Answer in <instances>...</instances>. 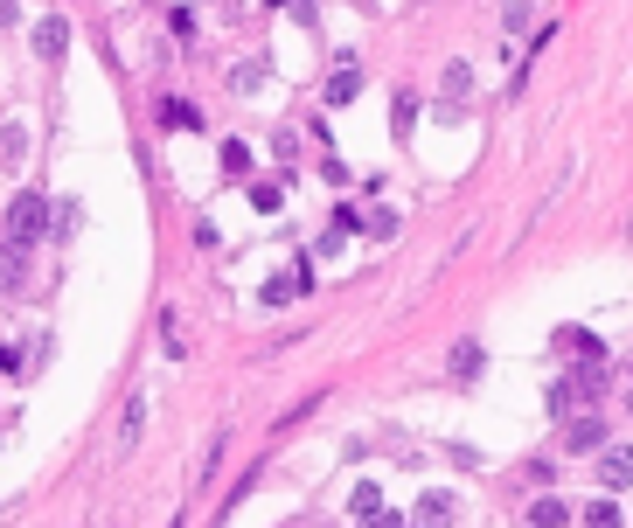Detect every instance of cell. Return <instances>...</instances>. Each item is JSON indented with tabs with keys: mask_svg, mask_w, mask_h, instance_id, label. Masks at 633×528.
I'll use <instances>...</instances> for the list:
<instances>
[{
	"mask_svg": "<svg viewBox=\"0 0 633 528\" xmlns=\"http://www.w3.org/2000/svg\"><path fill=\"white\" fill-rule=\"evenodd\" d=\"M265 70H272L265 56H251V63H237V70H230V91H258V84H265Z\"/></svg>",
	"mask_w": 633,
	"mask_h": 528,
	"instance_id": "cell-13",
	"label": "cell"
},
{
	"mask_svg": "<svg viewBox=\"0 0 633 528\" xmlns=\"http://www.w3.org/2000/svg\"><path fill=\"white\" fill-rule=\"evenodd\" d=\"M564 522H571V508H564V501H550V494L529 508V528H564Z\"/></svg>",
	"mask_w": 633,
	"mask_h": 528,
	"instance_id": "cell-12",
	"label": "cell"
},
{
	"mask_svg": "<svg viewBox=\"0 0 633 528\" xmlns=\"http://www.w3.org/2000/svg\"><path fill=\"white\" fill-rule=\"evenodd\" d=\"M557 348H564L578 369H606V341H599V334H585V327H564V334H557Z\"/></svg>",
	"mask_w": 633,
	"mask_h": 528,
	"instance_id": "cell-2",
	"label": "cell"
},
{
	"mask_svg": "<svg viewBox=\"0 0 633 528\" xmlns=\"http://www.w3.org/2000/svg\"><path fill=\"white\" fill-rule=\"evenodd\" d=\"M390 126H397V139H411V126H418V98H411V91H397V105H390Z\"/></svg>",
	"mask_w": 633,
	"mask_h": 528,
	"instance_id": "cell-15",
	"label": "cell"
},
{
	"mask_svg": "<svg viewBox=\"0 0 633 528\" xmlns=\"http://www.w3.org/2000/svg\"><path fill=\"white\" fill-rule=\"evenodd\" d=\"M564 438H571V452H599V445H606V424H599V417H571Z\"/></svg>",
	"mask_w": 633,
	"mask_h": 528,
	"instance_id": "cell-8",
	"label": "cell"
},
{
	"mask_svg": "<svg viewBox=\"0 0 633 528\" xmlns=\"http://www.w3.org/2000/svg\"><path fill=\"white\" fill-rule=\"evenodd\" d=\"M63 49H70V21H63V14H42V21H35V56H42V63H63Z\"/></svg>",
	"mask_w": 633,
	"mask_h": 528,
	"instance_id": "cell-3",
	"label": "cell"
},
{
	"mask_svg": "<svg viewBox=\"0 0 633 528\" xmlns=\"http://www.w3.org/2000/svg\"><path fill=\"white\" fill-rule=\"evenodd\" d=\"M28 153V126H0V167H21Z\"/></svg>",
	"mask_w": 633,
	"mask_h": 528,
	"instance_id": "cell-11",
	"label": "cell"
},
{
	"mask_svg": "<svg viewBox=\"0 0 633 528\" xmlns=\"http://www.w3.org/2000/svg\"><path fill=\"white\" fill-rule=\"evenodd\" d=\"M42 237H49V195H42V188H21L14 209H7V271H14V258H21L28 244H42Z\"/></svg>",
	"mask_w": 633,
	"mask_h": 528,
	"instance_id": "cell-1",
	"label": "cell"
},
{
	"mask_svg": "<svg viewBox=\"0 0 633 528\" xmlns=\"http://www.w3.org/2000/svg\"><path fill=\"white\" fill-rule=\"evenodd\" d=\"M251 167V146L244 139H223V174H244Z\"/></svg>",
	"mask_w": 633,
	"mask_h": 528,
	"instance_id": "cell-17",
	"label": "cell"
},
{
	"mask_svg": "<svg viewBox=\"0 0 633 528\" xmlns=\"http://www.w3.org/2000/svg\"><path fill=\"white\" fill-rule=\"evenodd\" d=\"M293 292H300V278H293V271H279V278H265V292H258V299H265V306H293Z\"/></svg>",
	"mask_w": 633,
	"mask_h": 528,
	"instance_id": "cell-14",
	"label": "cell"
},
{
	"mask_svg": "<svg viewBox=\"0 0 633 528\" xmlns=\"http://www.w3.org/2000/svg\"><path fill=\"white\" fill-rule=\"evenodd\" d=\"M599 480H606V487H633V445H613V452L599 459Z\"/></svg>",
	"mask_w": 633,
	"mask_h": 528,
	"instance_id": "cell-6",
	"label": "cell"
},
{
	"mask_svg": "<svg viewBox=\"0 0 633 528\" xmlns=\"http://www.w3.org/2000/svg\"><path fill=\"white\" fill-rule=\"evenodd\" d=\"M348 515H355V522H369V515H383V494H376V480H362V487L348 494Z\"/></svg>",
	"mask_w": 633,
	"mask_h": 528,
	"instance_id": "cell-10",
	"label": "cell"
},
{
	"mask_svg": "<svg viewBox=\"0 0 633 528\" xmlns=\"http://www.w3.org/2000/svg\"><path fill=\"white\" fill-rule=\"evenodd\" d=\"M140 424H147V396H133V403H126V431H119V445H133V438H140Z\"/></svg>",
	"mask_w": 633,
	"mask_h": 528,
	"instance_id": "cell-19",
	"label": "cell"
},
{
	"mask_svg": "<svg viewBox=\"0 0 633 528\" xmlns=\"http://www.w3.org/2000/svg\"><path fill=\"white\" fill-rule=\"evenodd\" d=\"M480 369H487V355H480V341H460V348H453V383H474Z\"/></svg>",
	"mask_w": 633,
	"mask_h": 528,
	"instance_id": "cell-9",
	"label": "cell"
},
{
	"mask_svg": "<svg viewBox=\"0 0 633 528\" xmlns=\"http://www.w3.org/2000/svg\"><path fill=\"white\" fill-rule=\"evenodd\" d=\"M585 528H620V508H613V501H592V508H585Z\"/></svg>",
	"mask_w": 633,
	"mask_h": 528,
	"instance_id": "cell-20",
	"label": "cell"
},
{
	"mask_svg": "<svg viewBox=\"0 0 633 528\" xmlns=\"http://www.w3.org/2000/svg\"><path fill=\"white\" fill-rule=\"evenodd\" d=\"M467 98H474V70H467V63H446V112H460Z\"/></svg>",
	"mask_w": 633,
	"mask_h": 528,
	"instance_id": "cell-7",
	"label": "cell"
},
{
	"mask_svg": "<svg viewBox=\"0 0 633 528\" xmlns=\"http://www.w3.org/2000/svg\"><path fill=\"white\" fill-rule=\"evenodd\" d=\"M279 202H286V195H279V181H251V209H265V216H272Z\"/></svg>",
	"mask_w": 633,
	"mask_h": 528,
	"instance_id": "cell-18",
	"label": "cell"
},
{
	"mask_svg": "<svg viewBox=\"0 0 633 528\" xmlns=\"http://www.w3.org/2000/svg\"><path fill=\"white\" fill-rule=\"evenodd\" d=\"M446 522H453V494H446V487L418 494V515H411V528H446Z\"/></svg>",
	"mask_w": 633,
	"mask_h": 528,
	"instance_id": "cell-5",
	"label": "cell"
},
{
	"mask_svg": "<svg viewBox=\"0 0 633 528\" xmlns=\"http://www.w3.org/2000/svg\"><path fill=\"white\" fill-rule=\"evenodd\" d=\"M160 119H167V126H195V132H202V112H195L188 98H167V105H160Z\"/></svg>",
	"mask_w": 633,
	"mask_h": 528,
	"instance_id": "cell-16",
	"label": "cell"
},
{
	"mask_svg": "<svg viewBox=\"0 0 633 528\" xmlns=\"http://www.w3.org/2000/svg\"><path fill=\"white\" fill-rule=\"evenodd\" d=\"M355 98H362V70H355V56H341L327 77V105H355Z\"/></svg>",
	"mask_w": 633,
	"mask_h": 528,
	"instance_id": "cell-4",
	"label": "cell"
},
{
	"mask_svg": "<svg viewBox=\"0 0 633 528\" xmlns=\"http://www.w3.org/2000/svg\"><path fill=\"white\" fill-rule=\"evenodd\" d=\"M362 528H404V515H369Z\"/></svg>",
	"mask_w": 633,
	"mask_h": 528,
	"instance_id": "cell-21",
	"label": "cell"
}]
</instances>
